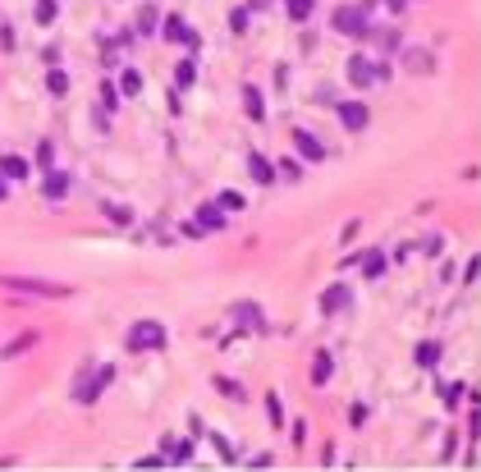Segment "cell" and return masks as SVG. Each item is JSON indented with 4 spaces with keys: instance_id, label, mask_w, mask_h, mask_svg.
<instances>
[{
    "instance_id": "cell-6",
    "label": "cell",
    "mask_w": 481,
    "mask_h": 472,
    "mask_svg": "<svg viewBox=\"0 0 481 472\" xmlns=\"http://www.w3.org/2000/svg\"><path fill=\"white\" fill-rule=\"evenodd\" d=\"M5 285H10V289H28V293H46V298H64V285H46V280H23V275H5Z\"/></svg>"
},
{
    "instance_id": "cell-39",
    "label": "cell",
    "mask_w": 481,
    "mask_h": 472,
    "mask_svg": "<svg viewBox=\"0 0 481 472\" xmlns=\"http://www.w3.org/2000/svg\"><path fill=\"white\" fill-rule=\"evenodd\" d=\"M390 5H399V0H390Z\"/></svg>"
},
{
    "instance_id": "cell-4",
    "label": "cell",
    "mask_w": 481,
    "mask_h": 472,
    "mask_svg": "<svg viewBox=\"0 0 481 472\" xmlns=\"http://www.w3.org/2000/svg\"><path fill=\"white\" fill-rule=\"evenodd\" d=\"M110 381H115V367L105 363L101 371H96V381H83V385H78V390H74V399H78V404H92V399H101V390H105Z\"/></svg>"
},
{
    "instance_id": "cell-12",
    "label": "cell",
    "mask_w": 481,
    "mask_h": 472,
    "mask_svg": "<svg viewBox=\"0 0 481 472\" xmlns=\"http://www.w3.org/2000/svg\"><path fill=\"white\" fill-rule=\"evenodd\" d=\"M248 174H252L257 183H275V170H271V161H266L261 152H252V156H248Z\"/></svg>"
},
{
    "instance_id": "cell-13",
    "label": "cell",
    "mask_w": 481,
    "mask_h": 472,
    "mask_svg": "<svg viewBox=\"0 0 481 472\" xmlns=\"http://www.w3.org/2000/svg\"><path fill=\"white\" fill-rule=\"evenodd\" d=\"M243 110H248V120H266V101H261V88H243Z\"/></svg>"
},
{
    "instance_id": "cell-24",
    "label": "cell",
    "mask_w": 481,
    "mask_h": 472,
    "mask_svg": "<svg viewBox=\"0 0 481 472\" xmlns=\"http://www.w3.org/2000/svg\"><path fill=\"white\" fill-rule=\"evenodd\" d=\"M120 92L124 96H138V92H142V74H138V69H124L120 74Z\"/></svg>"
},
{
    "instance_id": "cell-21",
    "label": "cell",
    "mask_w": 481,
    "mask_h": 472,
    "mask_svg": "<svg viewBox=\"0 0 481 472\" xmlns=\"http://www.w3.org/2000/svg\"><path fill=\"white\" fill-rule=\"evenodd\" d=\"M216 207H220V211H243V207H248V198H243V193H234V188H225V193L216 198Z\"/></svg>"
},
{
    "instance_id": "cell-29",
    "label": "cell",
    "mask_w": 481,
    "mask_h": 472,
    "mask_svg": "<svg viewBox=\"0 0 481 472\" xmlns=\"http://www.w3.org/2000/svg\"><path fill=\"white\" fill-rule=\"evenodd\" d=\"M408 69H413V74H426V69H431V55H426V51H408Z\"/></svg>"
},
{
    "instance_id": "cell-15",
    "label": "cell",
    "mask_w": 481,
    "mask_h": 472,
    "mask_svg": "<svg viewBox=\"0 0 481 472\" xmlns=\"http://www.w3.org/2000/svg\"><path fill=\"white\" fill-rule=\"evenodd\" d=\"M197 225L202 229H225V211H220V207H197Z\"/></svg>"
},
{
    "instance_id": "cell-37",
    "label": "cell",
    "mask_w": 481,
    "mask_h": 472,
    "mask_svg": "<svg viewBox=\"0 0 481 472\" xmlns=\"http://www.w3.org/2000/svg\"><path fill=\"white\" fill-rule=\"evenodd\" d=\"M0 202H5V179H0Z\"/></svg>"
},
{
    "instance_id": "cell-34",
    "label": "cell",
    "mask_w": 481,
    "mask_h": 472,
    "mask_svg": "<svg viewBox=\"0 0 481 472\" xmlns=\"http://www.w3.org/2000/svg\"><path fill=\"white\" fill-rule=\"evenodd\" d=\"M32 339H37V335H23V339H10V349H5V358H14V353H23V349H28V344H32Z\"/></svg>"
},
{
    "instance_id": "cell-35",
    "label": "cell",
    "mask_w": 481,
    "mask_h": 472,
    "mask_svg": "<svg viewBox=\"0 0 481 472\" xmlns=\"http://www.w3.org/2000/svg\"><path fill=\"white\" fill-rule=\"evenodd\" d=\"M229 28H234V32L248 28V10H234V14H229Z\"/></svg>"
},
{
    "instance_id": "cell-20",
    "label": "cell",
    "mask_w": 481,
    "mask_h": 472,
    "mask_svg": "<svg viewBox=\"0 0 481 472\" xmlns=\"http://www.w3.org/2000/svg\"><path fill=\"white\" fill-rule=\"evenodd\" d=\"M316 0H285V14L294 18V23H307V14H312Z\"/></svg>"
},
{
    "instance_id": "cell-23",
    "label": "cell",
    "mask_w": 481,
    "mask_h": 472,
    "mask_svg": "<svg viewBox=\"0 0 481 472\" xmlns=\"http://www.w3.org/2000/svg\"><path fill=\"white\" fill-rule=\"evenodd\" d=\"M101 211L115 220V225H133V211L129 207H120V202H101Z\"/></svg>"
},
{
    "instance_id": "cell-19",
    "label": "cell",
    "mask_w": 481,
    "mask_h": 472,
    "mask_svg": "<svg viewBox=\"0 0 481 472\" xmlns=\"http://www.w3.org/2000/svg\"><path fill=\"white\" fill-rule=\"evenodd\" d=\"M32 18H37V23H55V18H60V5H55V0H37V10H32Z\"/></svg>"
},
{
    "instance_id": "cell-10",
    "label": "cell",
    "mask_w": 481,
    "mask_h": 472,
    "mask_svg": "<svg viewBox=\"0 0 481 472\" xmlns=\"http://www.w3.org/2000/svg\"><path fill=\"white\" fill-rule=\"evenodd\" d=\"M339 120H344V129H367L372 110L362 106V101H344V106H339Z\"/></svg>"
},
{
    "instance_id": "cell-1",
    "label": "cell",
    "mask_w": 481,
    "mask_h": 472,
    "mask_svg": "<svg viewBox=\"0 0 481 472\" xmlns=\"http://www.w3.org/2000/svg\"><path fill=\"white\" fill-rule=\"evenodd\" d=\"M166 339H170V330L161 326V321L142 317V321H133V326H129L124 344H129V353H156V349H166Z\"/></svg>"
},
{
    "instance_id": "cell-2",
    "label": "cell",
    "mask_w": 481,
    "mask_h": 472,
    "mask_svg": "<svg viewBox=\"0 0 481 472\" xmlns=\"http://www.w3.org/2000/svg\"><path fill=\"white\" fill-rule=\"evenodd\" d=\"M335 32H344V37H367L372 32V18L362 5H339L335 10Z\"/></svg>"
},
{
    "instance_id": "cell-18",
    "label": "cell",
    "mask_w": 481,
    "mask_h": 472,
    "mask_svg": "<svg viewBox=\"0 0 481 472\" xmlns=\"http://www.w3.org/2000/svg\"><path fill=\"white\" fill-rule=\"evenodd\" d=\"M330 353H326V349H321V353H316V363H312V385H326V381H330Z\"/></svg>"
},
{
    "instance_id": "cell-9",
    "label": "cell",
    "mask_w": 481,
    "mask_h": 472,
    "mask_svg": "<svg viewBox=\"0 0 481 472\" xmlns=\"http://www.w3.org/2000/svg\"><path fill=\"white\" fill-rule=\"evenodd\" d=\"M294 147H298V156H302V161H312V166H316V161H326V147H321L307 129H294Z\"/></svg>"
},
{
    "instance_id": "cell-38",
    "label": "cell",
    "mask_w": 481,
    "mask_h": 472,
    "mask_svg": "<svg viewBox=\"0 0 481 472\" xmlns=\"http://www.w3.org/2000/svg\"><path fill=\"white\" fill-rule=\"evenodd\" d=\"M252 5H271V0H252Z\"/></svg>"
},
{
    "instance_id": "cell-11",
    "label": "cell",
    "mask_w": 481,
    "mask_h": 472,
    "mask_svg": "<svg viewBox=\"0 0 481 472\" xmlns=\"http://www.w3.org/2000/svg\"><path fill=\"white\" fill-rule=\"evenodd\" d=\"M28 161H23V156H0V179H18V183H23V179H28Z\"/></svg>"
},
{
    "instance_id": "cell-28",
    "label": "cell",
    "mask_w": 481,
    "mask_h": 472,
    "mask_svg": "<svg viewBox=\"0 0 481 472\" xmlns=\"http://www.w3.org/2000/svg\"><path fill=\"white\" fill-rule=\"evenodd\" d=\"M46 92H55V96H64V92H69V74H60V69H51V78H46Z\"/></svg>"
},
{
    "instance_id": "cell-3",
    "label": "cell",
    "mask_w": 481,
    "mask_h": 472,
    "mask_svg": "<svg viewBox=\"0 0 481 472\" xmlns=\"http://www.w3.org/2000/svg\"><path fill=\"white\" fill-rule=\"evenodd\" d=\"M156 28L166 32V42H183V46H202V37H197L193 28H188V23H183V14H166V23H156Z\"/></svg>"
},
{
    "instance_id": "cell-32",
    "label": "cell",
    "mask_w": 481,
    "mask_h": 472,
    "mask_svg": "<svg viewBox=\"0 0 481 472\" xmlns=\"http://www.w3.org/2000/svg\"><path fill=\"white\" fill-rule=\"evenodd\" d=\"M421 252H426V257H440V252H445V239H440V234H436V239H426Z\"/></svg>"
},
{
    "instance_id": "cell-33",
    "label": "cell",
    "mask_w": 481,
    "mask_h": 472,
    "mask_svg": "<svg viewBox=\"0 0 481 472\" xmlns=\"http://www.w3.org/2000/svg\"><path fill=\"white\" fill-rule=\"evenodd\" d=\"M440 395H445V404H458V399H463V385H458V381H450L445 390H440Z\"/></svg>"
},
{
    "instance_id": "cell-14",
    "label": "cell",
    "mask_w": 481,
    "mask_h": 472,
    "mask_svg": "<svg viewBox=\"0 0 481 472\" xmlns=\"http://www.w3.org/2000/svg\"><path fill=\"white\" fill-rule=\"evenodd\" d=\"M64 193H69V174H60V170L51 166V174H46V198H51V202H60Z\"/></svg>"
},
{
    "instance_id": "cell-26",
    "label": "cell",
    "mask_w": 481,
    "mask_h": 472,
    "mask_svg": "<svg viewBox=\"0 0 481 472\" xmlns=\"http://www.w3.org/2000/svg\"><path fill=\"white\" fill-rule=\"evenodd\" d=\"M193 78H197V60H183L179 69H174V83H179V88H193Z\"/></svg>"
},
{
    "instance_id": "cell-30",
    "label": "cell",
    "mask_w": 481,
    "mask_h": 472,
    "mask_svg": "<svg viewBox=\"0 0 481 472\" xmlns=\"http://www.w3.org/2000/svg\"><path fill=\"white\" fill-rule=\"evenodd\" d=\"M170 463H188V458H193V441H179V445H170Z\"/></svg>"
},
{
    "instance_id": "cell-8",
    "label": "cell",
    "mask_w": 481,
    "mask_h": 472,
    "mask_svg": "<svg viewBox=\"0 0 481 472\" xmlns=\"http://www.w3.org/2000/svg\"><path fill=\"white\" fill-rule=\"evenodd\" d=\"M348 78H353V88H372L376 83V64L367 55H348Z\"/></svg>"
},
{
    "instance_id": "cell-16",
    "label": "cell",
    "mask_w": 481,
    "mask_h": 472,
    "mask_svg": "<svg viewBox=\"0 0 481 472\" xmlns=\"http://www.w3.org/2000/svg\"><path fill=\"white\" fill-rule=\"evenodd\" d=\"M362 261V275L367 280H380L385 275V252H367V257H358Z\"/></svg>"
},
{
    "instance_id": "cell-25",
    "label": "cell",
    "mask_w": 481,
    "mask_h": 472,
    "mask_svg": "<svg viewBox=\"0 0 481 472\" xmlns=\"http://www.w3.org/2000/svg\"><path fill=\"white\" fill-rule=\"evenodd\" d=\"M161 14H156V5H142V14H138V32H156Z\"/></svg>"
},
{
    "instance_id": "cell-22",
    "label": "cell",
    "mask_w": 481,
    "mask_h": 472,
    "mask_svg": "<svg viewBox=\"0 0 481 472\" xmlns=\"http://www.w3.org/2000/svg\"><path fill=\"white\" fill-rule=\"evenodd\" d=\"M216 390H220V395H225V399H239V404H243V399H248V390H243L239 381H229V376H216Z\"/></svg>"
},
{
    "instance_id": "cell-27",
    "label": "cell",
    "mask_w": 481,
    "mask_h": 472,
    "mask_svg": "<svg viewBox=\"0 0 481 472\" xmlns=\"http://www.w3.org/2000/svg\"><path fill=\"white\" fill-rule=\"evenodd\" d=\"M115 106H120V88H115V83H101V110L110 115Z\"/></svg>"
},
{
    "instance_id": "cell-36",
    "label": "cell",
    "mask_w": 481,
    "mask_h": 472,
    "mask_svg": "<svg viewBox=\"0 0 481 472\" xmlns=\"http://www.w3.org/2000/svg\"><path fill=\"white\" fill-rule=\"evenodd\" d=\"M280 166H285V170H280L285 179H298V174H302V166H298V161H280Z\"/></svg>"
},
{
    "instance_id": "cell-31",
    "label": "cell",
    "mask_w": 481,
    "mask_h": 472,
    "mask_svg": "<svg viewBox=\"0 0 481 472\" xmlns=\"http://www.w3.org/2000/svg\"><path fill=\"white\" fill-rule=\"evenodd\" d=\"M266 412H271V422H275V427L285 422V404H280V395H266Z\"/></svg>"
},
{
    "instance_id": "cell-7",
    "label": "cell",
    "mask_w": 481,
    "mask_h": 472,
    "mask_svg": "<svg viewBox=\"0 0 481 472\" xmlns=\"http://www.w3.org/2000/svg\"><path fill=\"white\" fill-rule=\"evenodd\" d=\"M234 326L261 335V330H266V317H261V307H257V303H239V307H234Z\"/></svg>"
},
{
    "instance_id": "cell-5",
    "label": "cell",
    "mask_w": 481,
    "mask_h": 472,
    "mask_svg": "<svg viewBox=\"0 0 481 472\" xmlns=\"http://www.w3.org/2000/svg\"><path fill=\"white\" fill-rule=\"evenodd\" d=\"M344 307H353V289H348V285H330V289L321 293V312H326V317L344 312Z\"/></svg>"
},
{
    "instance_id": "cell-17",
    "label": "cell",
    "mask_w": 481,
    "mask_h": 472,
    "mask_svg": "<svg viewBox=\"0 0 481 472\" xmlns=\"http://www.w3.org/2000/svg\"><path fill=\"white\" fill-rule=\"evenodd\" d=\"M440 353H445V349H440L436 339H426V344H417V353H413V358H417V367H436Z\"/></svg>"
}]
</instances>
